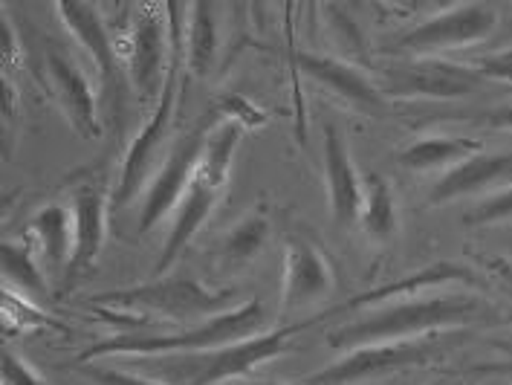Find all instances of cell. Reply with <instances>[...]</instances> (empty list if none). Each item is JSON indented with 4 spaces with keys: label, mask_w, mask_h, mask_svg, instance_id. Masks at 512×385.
Returning <instances> with one entry per match:
<instances>
[{
    "label": "cell",
    "mask_w": 512,
    "mask_h": 385,
    "mask_svg": "<svg viewBox=\"0 0 512 385\" xmlns=\"http://www.w3.org/2000/svg\"><path fill=\"white\" fill-rule=\"evenodd\" d=\"M489 313L478 296H417V299H400L388 302L362 313L351 322L339 325L327 333L330 348H362V345H379V342H408V339H426L434 330H452L475 322Z\"/></svg>",
    "instance_id": "cell-1"
},
{
    "label": "cell",
    "mask_w": 512,
    "mask_h": 385,
    "mask_svg": "<svg viewBox=\"0 0 512 385\" xmlns=\"http://www.w3.org/2000/svg\"><path fill=\"white\" fill-rule=\"evenodd\" d=\"M270 325V310L261 299H249L241 307H232L220 316H212L200 325L180 333H125L116 339L96 342L79 357V362H93L99 357H162V354H200L223 345H235L252 339Z\"/></svg>",
    "instance_id": "cell-2"
},
{
    "label": "cell",
    "mask_w": 512,
    "mask_h": 385,
    "mask_svg": "<svg viewBox=\"0 0 512 385\" xmlns=\"http://www.w3.org/2000/svg\"><path fill=\"white\" fill-rule=\"evenodd\" d=\"M313 322L316 319L264 330L252 339L212 348V351H200V354H162V357H145V362L154 371V380H162L168 385L235 383V380H243L252 368L290 351V339L304 328H310Z\"/></svg>",
    "instance_id": "cell-3"
},
{
    "label": "cell",
    "mask_w": 512,
    "mask_h": 385,
    "mask_svg": "<svg viewBox=\"0 0 512 385\" xmlns=\"http://www.w3.org/2000/svg\"><path fill=\"white\" fill-rule=\"evenodd\" d=\"M96 304H108L116 310H136V313H157L171 325L212 319L226 310H232L229 290H209L191 275H162L151 284H136L125 290H110L102 296H93Z\"/></svg>",
    "instance_id": "cell-4"
},
{
    "label": "cell",
    "mask_w": 512,
    "mask_h": 385,
    "mask_svg": "<svg viewBox=\"0 0 512 385\" xmlns=\"http://www.w3.org/2000/svg\"><path fill=\"white\" fill-rule=\"evenodd\" d=\"M55 12L61 15L64 27L90 55L96 73H99V102L108 110V119L119 128L125 105H128V79L122 73V58L116 53V44L110 38L108 27L102 21L99 6L93 3H58Z\"/></svg>",
    "instance_id": "cell-5"
},
{
    "label": "cell",
    "mask_w": 512,
    "mask_h": 385,
    "mask_svg": "<svg viewBox=\"0 0 512 385\" xmlns=\"http://www.w3.org/2000/svg\"><path fill=\"white\" fill-rule=\"evenodd\" d=\"M186 61V53L171 50V67H168V79L162 87V96L154 105L151 119L145 122V128L131 139L125 160H122V171H119V186L113 192V206H128L136 194L142 192L148 174L154 163L160 160L162 148L168 142V131L174 122V110H177V96H180V64Z\"/></svg>",
    "instance_id": "cell-6"
},
{
    "label": "cell",
    "mask_w": 512,
    "mask_h": 385,
    "mask_svg": "<svg viewBox=\"0 0 512 385\" xmlns=\"http://www.w3.org/2000/svg\"><path fill=\"white\" fill-rule=\"evenodd\" d=\"M443 351L440 339H408V342H379V345H362L353 348L342 359L324 365L322 371L310 374L301 385H359L377 380L394 371L417 368L432 362Z\"/></svg>",
    "instance_id": "cell-7"
},
{
    "label": "cell",
    "mask_w": 512,
    "mask_h": 385,
    "mask_svg": "<svg viewBox=\"0 0 512 385\" xmlns=\"http://www.w3.org/2000/svg\"><path fill=\"white\" fill-rule=\"evenodd\" d=\"M498 24V9L486 3H455L443 12L432 15L429 21L417 24L397 38L400 53H411L414 58H429L440 50L472 47L492 35Z\"/></svg>",
    "instance_id": "cell-8"
},
{
    "label": "cell",
    "mask_w": 512,
    "mask_h": 385,
    "mask_svg": "<svg viewBox=\"0 0 512 385\" xmlns=\"http://www.w3.org/2000/svg\"><path fill=\"white\" fill-rule=\"evenodd\" d=\"M382 90L400 99H458L486 82L475 67L440 58H403L379 70Z\"/></svg>",
    "instance_id": "cell-9"
},
{
    "label": "cell",
    "mask_w": 512,
    "mask_h": 385,
    "mask_svg": "<svg viewBox=\"0 0 512 385\" xmlns=\"http://www.w3.org/2000/svg\"><path fill=\"white\" fill-rule=\"evenodd\" d=\"M212 125H215V110L171 148L168 160L162 163L151 189L145 194L142 215H139V232H151L168 212H177V206L183 203V197L197 177L200 157H203V142H206V134Z\"/></svg>",
    "instance_id": "cell-10"
},
{
    "label": "cell",
    "mask_w": 512,
    "mask_h": 385,
    "mask_svg": "<svg viewBox=\"0 0 512 385\" xmlns=\"http://www.w3.org/2000/svg\"><path fill=\"white\" fill-rule=\"evenodd\" d=\"M165 6L148 3L142 6L131 32V47H128V76L136 93L145 99H160L168 67H171V38L165 24Z\"/></svg>",
    "instance_id": "cell-11"
},
{
    "label": "cell",
    "mask_w": 512,
    "mask_h": 385,
    "mask_svg": "<svg viewBox=\"0 0 512 385\" xmlns=\"http://www.w3.org/2000/svg\"><path fill=\"white\" fill-rule=\"evenodd\" d=\"M333 290V270L324 261L322 249L310 238L290 232L284 249V293L281 310H298L304 304L324 299Z\"/></svg>",
    "instance_id": "cell-12"
},
{
    "label": "cell",
    "mask_w": 512,
    "mask_h": 385,
    "mask_svg": "<svg viewBox=\"0 0 512 385\" xmlns=\"http://www.w3.org/2000/svg\"><path fill=\"white\" fill-rule=\"evenodd\" d=\"M47 76H50V87L55 93L58 108L64 110L67 122L76 128L81 139H96L102 131L99 122V96L90 87L87 76L79 70V64H73L70 58L58 50H47L44 58Z\"/></svg>",
    "instance_id": "cell-13"
},
{
    "label": "cell",
    "mask_w": 512,
    "mask_h": 385,
    "mask_svg": "<svg viewBox=\"0 0 512 385\" xmlns=\"http://www.w3.org/2000/svg\"><path fill=\"white\" fill-rule=\"evenodd\" d=\"M324 180H327L330 215L339 226H351L362 212L365 186L356 174L348 142L336 125H324Z\"/></svg>",
    "instance_id": "cell-14"
},
{
    "label": "cell",
    "mask_w": 512,
    "mask_h": 385,
    "mask_svg": "<svg viewBox=\"0 0 512 385\" xmlns=\"http://www.w3.org/2000/svg\"><path fill=\"white\" fill-rule=\"evenodd\" d=\"M73 223H76V252L67 270V284L76 275L87 273L105 247L108 235V194L99 180H84L73 192Z\"/></svg>",
    "instance_id": "cell-15"
},
{
    "label": "cell",
    "mask_w": 512,
    "mask_h": 385,
    "mask_svg": "<svg viewBox=\"0 0 512 385\" xmlns=\"http://www.w3.org/2000/svg\"><path fill=\"white\" fill-rule=\"evenodd\" d=\"M512 186V151L504 154H475L469 157L466 163L449 168L429 192V203L440 206V203H449V200H458V197H469V194H492L501 192Z\"/></svg>",
    "instance_id": "cell-16"
},
{
    "label": "cell",
    "mask_w": 512,
    "mask_h": 385,
    "mask_svg": "<svg viewBox=\"0 0 512 385\" xmlns=\"http://www.w3.org/2000/svg\"><path fill=\"white\" fill-rule=\"evenodd\" d=\"M296 64L327 90H333L339 99L351 102L353 108L365 110V113H374L382 108V93H379L374 84L368 82L365 73H359L353 64L342 61V58H333V55H316V53H296Z\"/></svg>",
    "instance_id": "cell-17"
},
{
    "label": "cell",
    "mask_w": 512,
    "mask_h": 385,
    "mask_svg": "<svg viewBox=\"0 0 512 385\" xmlns=\"http://www.w3.org/2000/svg\"><path fill=\"white\" fill-rule=\"evenodd\" d=\"M446 284H475V287H481V278L472 273L469 267H460V264H452V261H440V264H432V267H426L420 273L405 275L400 281H388L382 287H374V290L356 296L353 302L342 304L339 310H362L368 304L417 299V296H423V290H437V287H446Z\"/></svg>",
    "instance_id": "cell-18"
},
{
    "label": "cell",
    "mask_w": 512,
    "mask_h": 385,
    "mask_svg": "<svg viewBox=\"0 0 512 385\" xmlns=\"http://www.w3.org/2000/svg\"><path fill=\"white\" fill-rule=\"evenodd\" d=\"M217 203V189H212L209 183H203L200 177H194V183H191V189L183 197V203L177 206V212H174V223H171V232H168V238H165V247L160 252V261H157V267H154V273L160 275L186 252L191 241H194V235L200 232V226L209 220L212 215V209H215Z\"/></svg>",
    "instance_id": "cell-19"
},
{
    "label": "cell",
    "mask_w": 512,
    "mask_h": 385,
    "mask_svg": "<svg viewBox=\"0 0 512 385\" xmlns=\"http://www.w3.org/2000/svg\"><path fill=\"white\" fill-rule=\"evenodd\" d=\"M29 232L35 235L38 247L44 252V261L53 270H70L73 252H76V223H73V209L50 203L35 218L29 220Z\"/></svg>",
    "instance_id": "cell-20"
},
{
    "label": "cell",
    "mask_w": 512,
    "mask_h": 385,
    "mask_svg": "<svg viewBox=\"0 0 512 385\" xmlns=\"http://www.w3.org/2000/svg\"><path fill=\"white\" fill-rule=\"evenodd\" d=\"M243 125L232 116H223L220 122H215L206 134L203 142V157H200V168H197V177L203 183H209L212 189H223L226 180H229V171H232V160H235V151L241 145Z\"/></svg>",
    "instance_id": "cell-21"
},
{
    "label": "cell",
    "mask_w": 512,
    "mask_h": 385,
    "mask_svg": "<svg viewBox=\"0 0 512 385\" xmlns=\"http://www.w3.org/2000/svg\"><path fill=\"white\" fill-rule=\"evenodd\" d=\"M481 154V142L469 137H426L411 142L400 151V165L411 171H432V168H455L469 157Z\"/></svg>",
    "instance_id": "cell-22"
},
{
    "label": "cell",
    "mask_w": 512,
    "mask_h": 385,
    "mask_svg": "<svg viewBox=\"0 0 512 385\" xmlns=\"http://www.w3.org/2000/svg\"><path fill=\"white\" fill-rule=\"evenodd\" d=\"M217 9L212 3H194L186 32V67L191 76L203 79L215 67L217 55Z\"/></svg>",
    "instance_id": "cell-23"
},
{
    "label": "cell",
    "mask_w": 512,
    "mask_h": 385,
    "mask_svg": "<svg viewBox=\"0 0 512 385\" xmlns=\"http://www.w3.org/2000/svg\"><path fill=\"white\" fill-rule=\"evenodd\" d=\"M359 223H362L365 235L374 238V241H388L397 232V203H394L391 183L382 174L368 177Z\"/></svg>",
    "instance_id": "cell-24"
},
{
    "label": "cell",
    "mask_w": 512,
    "mask_h": 385,
    "mask_svg": "<svg viewBox=\"0 0 512 385\" xmlns=\"http://www.w3.org/2000/svg\"><path fill=\"white\" fill-rule=\"evenodd\" d=\"M267 235H270V220L261 212H252V215L238 220L223 238V247H220L223 264L226 267H243V264L255 261L261 255V249L267 247Z\"/></svg>",
    "instance_id": "cell-25"
},
{
    "label": "cell",
    "mask_w": 512,
    "mask_h": 385,
    "mask_svg": "<svg viewBox=\"0 0 512 385\" xmlns=\"http://www.w3.org/2000/svg\"><path fill=\"white\" fill-rule=\"evenodd\" d=\"M15 287L29 296H44L47 293V281L41 270L35 267L29 249L15 247V244H3V287Z\"/></svg>",
    "instance_id": "cell-26"
},
{
    "label": "cell",
    "mask_w": 512,
    "mask_h": 385,
    "mask_svg": "<svg viewBox=\"0 0 512 385\" xmlns=\"http://www.w3.org/2000/svg\"><path fill=\"white\" fill-rule=\"evenodd\" d=\"M512 218V186L501 192L484 197L478 206H472V212H466L463 223L466 226H492V223H504Z\"/></svg>",
    "instance_id": "cell-27"
},
{
    "label": "cell",
    "mask_w": 512,
    "mask_h": 385,
    "mask_svg": "<svg viewBox=\"0 0 512 385\" xmlns=\"http://www.w3.org/2000/svg\"><path fill=\"white\" fill-rule=\"evenodd\" d=\"M79 374L93 385H168L154 377L125 371V368H105V365H90V362H79Z\"/></svg>",
    "instance_id": "cell-28"
},
{
    "label": "cell",
    "mask_w": 512,
    "mask_h": 385,
    "mask_svg": "<svg viewBox=\"0 0 512 385\" xmlns=\"http://www.w3.org/2000/svg\"><path fill=\"white\" fill-rule=\"evenodd\" d=\"M0 383L3 385H44L38 377V371L29 365L21 354H15L12 348H3L0 357Z\"/></svg>",
    "instance_id": "cell-29"
},
{
    "label": "cell",
    "mask_w": 512,
    "mask_h": 385,
    "mask_svg": "<svg viewBox=\"0 0 512 385\" xmlns=\"http://www.w3.org/2000/svg\"><path fill=\"white\" fill-rule=\"evenodd\" d=\"M330 12V27L336 29V41L342 44V47H351L353 55H359V58H368V53H365V41H362V35H359V29H356V24H353L351 18H345L336 6H330L327 9Z\"/></svg>",
    "instance_id": "cell-30"
},
{
    "label": "cell",
    "mask_w": 512,
    "mask_h": 385,
    "mask_svg": "<svg viewBox=\"0 0 512 385\" xmlns=\"http://www.w3.org/2000/svg\"><path fill=\"white\" fill-rule=\"evenodd\" d=\"M472 67L484 76L486 82H489V79H495V82L512 84V53L486 55V58H481V61H475Z\"/></svg>",
    "instance_id": "cell-31"
},
{
    "label": "cell",
    "mask_w": 512,
    "mask_h": 385,
    "mask_svg": "<svg viewBox=\"0 0 512 385\" xmlns=\"http://www.w3.org/2000/svg\"><path fill=\"white\" fill-rule=\"evenodd\" d=\"M484 267L495 275L507 290L512 293V258L507 255H495V258H484Z\"/></svg>",
    "instance_id": "cell-32"
},
{
    "label": "cell",
    "mask_w": 512,
    "mask_h": 385,
    "mask_svg": "<svg viewBox=\"0 0 512 385\" xmlns=\"http://www.w3.org/2000/svg\"><path fill=\"white\" fill-rule=\"evenodd\" d=\"M481 122L489 128H498V131H512V105L489 110L486 116H481Z\"/></svg>",
    "instance_id": "cell-33"
},
{
    "label": "cell",
    "mask_w": 512,
    "mask_h": 385,
    "mask_svg": "<svg viewBox=\"0 0 512 385\" xmlns=\"http://www.w3.org/2000/svg\"><path fill=\"white\" fill-rule=\"evenodd\" d=\"M0 41H3V67H6V64H15V50H18V44H15L12 24H9L6 18L0 21Z\"/></svg>",
    "instance_id": "cell-34"
},
{
    "label": "cell",
    "mask_w": 512,
    "mask_h": 385,
    "mask_svg": "<svg viewBox=\"0 0 512 385\" xmlns=\"http://www.w3.org/2000/svg\"><path fill=\"white\" fill-rule=\"evenodd\" d=\"M226 385H290V383H275V380H235V383Z\"/></svg>",
    "instance_id": "cell-35"
},
{
    "label": "cell",
    "mask_w": 512,
    "mask_h": 385,
    "mask_svg": "<svg viewBox=\"0 0 512 385\" xmlns=\"http://www.w3.org/2000/svg\"><path fill=\"white\" fill-rule=\"evenodd\" d=\"M489 371H512V362L510 365H489Z\"/></svg>",
    "instance_id": "cell-36"
},
{
    "label": "cell",
    "mask_w": 512,
    "mask_h": 385,
    "mask_svg": "<svg viewBox=\"0 0 512 385\" xmlns=\"http://www.w3.org/2000/svg\"><path fill=\"white\" fill-rule=\"evenodd\" d=\"M434 385H446V383H434Z\"/></svg>",
    "instance_id": "cell-37"
}]
</instances>
